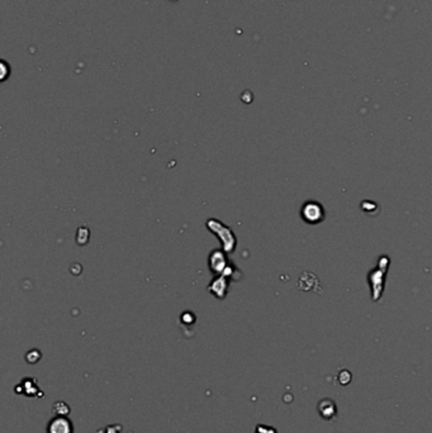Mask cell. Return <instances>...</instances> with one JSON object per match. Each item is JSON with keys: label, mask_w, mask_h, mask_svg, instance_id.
<instances>
[{"label": "cell", "mask_w": 432, "mask_h": 433, "mask_svg": "<svg viewBox=\"0 0 432 433\" xmlns=\"http://www.w3.org/2000/svg\"><path fill=\"white\" fill-rule=\"evenodd\" d=\"M47 433H74V426L67 417L56 416L48 422Z\"/></svg>", "instance_id": "1"}, {"label": "cell", "mask_w": 432, "mask_h": 433, "mask_svg": "<svg viewBox=\"0 0 432 433\" xmlns=\"http://www.w3.org/2000/svg\"><path fill=\"white\" fill-rule=\"evenodd\" d=\"M303 219L308 223H317L323 218V210H322L321 205L316 204V203H307L302 209Z\"/></svg>", "instance_id": "2"}, {"label": "cell", "mask_w": 432, "mask_h": 433, "mask_svg": "<svg viewBox=\"0 0 432 433\" xmlns=\"http://www.w3.org/2000/svg\"><path fill=\"white\" fill-rule=\"evenodd\" d=\"M228 268L227 260H226L225 254L222 251H213L211 257H209V269L214 275L225 273L226 269Z\"/></svg>", "instance_id": "3"}, {"label": "cell", "mask_w": 432, "mask_h": 433, "mask_svg": "<svg viewBox=\"0 0 432 433\" xmlns=\"http://www.w3.org/2000/svg\"><path fill=\"white\" fill-rule=\"evenodd\" d=\"M227 282H226V276L221 275L217 276V279H214L212 282V284L209 285V290L213 295H216L218 299H225L226 291H227Z\"/></svg>", "instance_id": "4"}, {"label": "cell", "mask_w": 432, "mask_h": 433, "mask_svg": "<svg viewBox=\"0 0 432 433\" xmlns=\"http://www.w3.org/2000/svg\"><path fill=\"white\" fill-rule=\"evenodd\" d=\"M318 412L324 420H332L336 416V404L333 400L331 399H323L319 402L318 404Z\"/></svg>", "instance_id": "5"}, {"label": "cell", "mask_w": 432, "mask_h": 433, "mask_svg": "<svg viewBox=\"0 0 432 433\" xmlns=\"http://www.w3.org/2000/svg\"><path fill=\"white\" fill-rule=\"evenodd\" d=\"M22 389V394L23 395H27V397H34L37 394H39L42 397V394L43 393L39 392L38 390V386H37V380L36 379H29V378H25L24 380L22 381V383L18 385Z\"/></svg>", "instance_id": "6"}, {"label": "cell", "mask_w": 432, "mask_h": 433, "mask_svg": "<svg viewBox=\"0 0 432 433\" xmlns=\"http://www.w3.org/2000/svg\"><path fill=\"white\" fill-rule=\"evenodd\" d=\"M53 412H55L57 416L66 417L67 413L70 412V408L65 402H57V403H55V407H53Z\"/></svg>", "instance_id": "7"}, {"label": "cell", "mask_w": 432, "mask_h": 433, "mask_svg": "<svg viewBox=\"0 0 432 433\" xmlns=\"http://www.w3.org/2000/svg\"><path fill=\"white\" fill-rule=\"evenodd\" d=\"M122 432V427L119 425H112L108 427L103 428V430L98 431V433H121Z\"/></svg>", "instance_id": "8"}, {"label": "cell", "mask_w": 432, "mask_h": 433, "mask_svg": "<svg viewBox=\"0 0 432 433\" xmlns=\"http://www.w3.org/2000/svg\"><path fill=\"white\" fill-rule=\"evenodd\" d=\"M256 433H277V431L272 427H266V426L259 425L256 427Z\"/></svg>", "instance_id": "9"}, {"label": "cell", "mask_w": 432, "mask_h": 433, "mask_svg": "<svg viewBox=\"0 0 432 433\" xmlns=\"http://www.w3.org/2000/svg\"><path fill=\"white\" fill-rule=\"evenodd\" d=\"M170 1H177V0H170Z\"/></svg>", "instance_id": "10"}]
</instances>
